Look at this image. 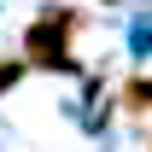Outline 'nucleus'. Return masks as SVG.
<instances>
[{
    "label": "nucleus",
    "mask_w": 152,
    "mask_h": 152,
    "mask_svg": "<svg viewBox=\"0 0 152 152\" xmlns=\"http://www.w3.org/2000/svg\"><path fill=\"white\" fill-rule=\"evenodd\" d=\"M23 70H29L23 58H0V94H6V88H18V82H23Z\"/></svg>",
    "instance_id": "obj_3"
},
{
    "label": "nucleus",
    "mask_w": 152,
    "mask_h": 152,
    "mask_svg": "<svg viewBox=\"0 0 152 152\" xmlns=\"http://www.w3.org/2000/svg\"><path fill=\"white\" fill-rule=\"evenodd\" d=\"M105 6H129V0H105Z\"/></svg>",
    "instance_id": "obj_4"
},
{
    "label": "nucleus",
    "mask_w": 152,
    "mask_h": 152,
    "mask_svg": "<svg viewBox=\"0 0 152 152\" xmlns=\"http://www.w3.org/2000/svg\"><path fill=\"white\" fill-rule=\"evenodd\" d=\"M123 111L152 117V76H129V82H123Z\"/></svg>",
    "instance_id": "obj_2"
},
{
    "label": "nucleus",
    "mask_w": 152,
    "mask_h": 152,
    "mask_svg": "<svg viewBox=\"0 0 152 152\" xmlns=\"http://www.w3.org/2000/svg\"><path fill=\"white\" fill-rule=\"evenodd\" d=\"M140 152H152V140H146V146H140Z\"/></svg>",
    "instance_id": "obj_5"
},
{
    "label": "nucleus",
    "mask_w": 152,
    "mask_h": 152,
    "mask_svg": "<svg viewBox=\"0 0 152 152\" xmlns=\"http://www.w3.org/2000/svg\"><path fill=\"white\" fill-rule=\"evenodd\" d=\"M76 29H82V12L76 6H41V18L23 29V64L35 70H76Z\"/></svg>",
    "instance_id": "obj_1"
}]
</instances>
